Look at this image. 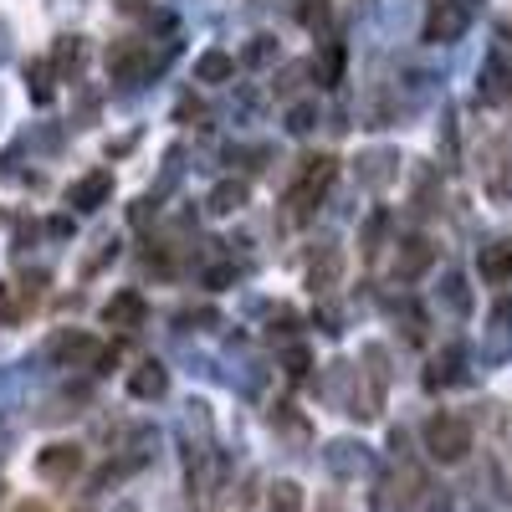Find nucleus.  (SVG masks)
<instances>
[{
    "label": "nucleus",
    "instance_id": "obj_20",
    "mask_svg": "<svg viewBox=\"0 0 512 512\" xmlns=\"http://www.w3.org/2000/svg\"><path fill=\"white\" fill-rule=\"evenodd\" d=\"M31 303H36V292H31V287L0 282V323H6V328H16V323L31 313Z\"/></svg>",
    "mask_w": 512,
    "mask_h": 512
},
{
    "label": "nucleus",
    "instance_id": "obj_35",
    "mask_svg": "<svg viewBox=\"0 0 512 512\" xmlns=\"http://www.w3.org/2000/svg\"><path fill=\"white\" fill-rule=\"evenodd\" d=\"M272 425L277 431H292V436H308V425L292 415V405H272Z\"/></svg>",
    "mask_w": 512,
    "mask_h": 512
},
{
    "label": "nucleus",
    "instance_id": "obj_37",
    "mask_svg": "<svg viewBox=\"0 0 512 512\" xmlns=\"http://www.w3.org/2000/svg\"><path fill=\"white\" fill-rule=\"evenodd\" d=\"M267 333H272V338H292V333H297V313H292V308H277L272 323H267Z\"/></svg>",
    "mask_w": 512,
    "mask_h": 512
},
{
    "label": "nucleus",
    "instance_id": "obj_8",
    "mask_svg": "<svg viewBox=\"0 0 512 512\" xmlns=\"http://www.w3.org/2000/svg\"><path fill=\"white\" fill-rule=\"evenodd\" d=\"M400 154L395 149H364L359 159H354V180L364 185V190H390L395 180H400Z\"/></svg>",
    "mask_w": 512,
    "mask_h": 512
},
{
    "label": "nucleus",
    "instance_id": "obj_29",
    "mask_svg": "<svg viewBox=\"0 0 512 512\" xmlns=\"http://www.w3.org/2000/svg\"><path fill=\"white\" fill-rule=\"evenodd\" d=\"M267 512H303V487H297V482H277L267 492Z\"/></svg>",
    "mask_w": 512,
    "mask_h": 512
},
{
    "label": "nucleus",
    "instance_id": "obj_47",
    "mask_svg": "<svg viewBox=\"0 0 512 512\" xmlns=\"http://www.w3.org/2000/svg\"><path fill=\"white\" fill-rule=\"evenodd\" d=\"M118 512H139V507H134V502H118Z\"/></svg>",
    "mask_w": 512,
    "mask_h": 512
},
{
    "label": "nucleus",
    "instance_id": "obj_3",
    "mask_svg": "<svg viewBox=\"0 0 512 512\" xmlns=\"http://www.w3.org/2000/svg\"><path fill=\"white\" fill-rule=\"evenodd\" d=\"M425 451H431L436 461H446V466L466 461V451H472V425H466L461 415H431L425 420Z\"/></svg>",
    "mask_w": 512,
    "mask_h": 512
},
{
    "label": "nucleus",
    "instance_id": "obj_18",
    "mask_svg": "<svg viewBox=\"0 0 512 512\" xmlns=\"http://www.w3.org/2000/svg\"><path fill=\"white\" fill-rule=\"evenodd\" d=\"M477 272H482V282H507V277H512V241H492V246H482Z\"/></svg>",
    "mask_w": 512,
    "mask_h": 512
},
{
    "label": "nucleus",
    "instance_id": "obj_13",
    "mask_svg": "<svg viewBox=\"0 0 512 512\" xmlns=\"http://www.w3.org/2000/svg\"><path fill=\"white\" fill-rule=\"evenodd\" d=\"M431 262H436V246H431V236H405L400 241V251H395V277H420V272H431Z\"/></svg>",
    "mask_w": 512,
    "mask_h": 512
},
{
    "label": "nucleus",
    "instance_id": "obj_16",
    "mask_svg": "<svg viewBox=\"0 0 512 512\" xmlns=\"http://www.w3.org/2000/svg\"><path fill=\"white\" fill-rule=\"evenodd\" d=\"M231 77H236V57H231V52L210 47V52L195 57V82H210V88H221V82H231Z\"/></svg>",
    "mask_w": 512,
    "mask_h": 512
},
{
    "label": "nucleus",
    "instance_id": "obj_11",
    "mask_svg": "<svg viewBox=\"0 0 512 512\" xmlns=\"http://www.w3.org/2000/svg\"><path fill=\"white\" fill-rule=\"evenodd\" d=\"M144 318H149V303H144L139 292H113L108 303H103V323H108V328L139 333V328H144Z\"/></svg>",
    "mask_w": 512,
    "mask_h": 512
},
{
    "label": "nucleus",
    "instance_id": "obj_38",
    "mask_svg": "<svg viewBox=\"0 0 512 512\" xmlns=\"http://www.w3.org/2000/svg\"><path fill=\"white\" fill-rule=\"evenodd\" d=\"M282 369H287L292 379H303V374L313 369V359H308V349H287V354H282Z\"/></svg>",
    "mask_w": 512,
    "mask_h": 512
},
{
    "label": "nucleus",
    "instance_id": "obj_4",
    "mask_svg": "<svg viewBox=\"0 0 512 512\" xmlns=\"http://www.w3.org/2000/svg\"><path fill=\"white\" fill-rule=\"evenodd\" d=\"M420 492H425L420 466H400V472L379 477V487H374V507H379V512H410V507L420 502Z\"/></svg>",
    "mask_w": 512,
    "mask_h": 512
},
{
    "label": "nucleus",
    "instance_id": "obj_27",
    "mask_svg": "<svg viewBox=\"0 0 512 512\" xmlns=\"http://www.w3.org/2000/svg\"><path fill=\"white\" fill-rule=\"evenodd\" d=\"M436 297H441V303H446L456 318H466V313H472V292H466V277H461V272H446Z\"/></svg>",
    "mask_w": 512,
    "mask_h": 512
},
{
    "label": "nucleus",
    "instance_id": "obj_36",
    "mask_svg": "<svg viewBox=\"0 0 512 512\" xmlns=\"http://www.w3.org/2000/svg\"><path fill=\"white\" fill-rule=\"evenodd\" d=\"M72 123H77V128H93V123H98V93H82V98H77Z\"/></svg>",
    "mask_w": 512,
    "mask_h": 512
},
{
    "label": "nucleus",
    "instance_id": "obj_41",
    "mask_svg": "<svg viewBox=\"0 0 512 512\" xmlns=\"http://www.w3.org/2000/svg\"><path fill=\"white\" fill-rule=\"evenodd\" d=\"M256 108H262V98H256V93H241V98L231 103V118H256Z\"/></svg>",
    "mask_w": 512,
    "mask_h": 512
},
{
    "label": "nucleus",
    "instance_id": "obj_19",
    "mask_svg": "<svg viewBox=\"0 0 512 512\" xmlns=\"http://www.w3.org/2000/svg\"><path fill=\"white\" fill-rule=\"evenodd\" d=\"M246 195H251L246 180H221L216 190L205 195V210H210V216H236V210L246 205Z\"/></svg>",
    "mask_w": 512,
    "mask_h": 512
},
{
    "label": "nucleus",
    "instance_id": "obj_7",
    "mask_svg": "<svg viewBox=\"0 0 512 512\" xmlns=\"http://www.w3.org/2000/svg\"><path fill=\"white\" fill-rule=\"evenodd\" d=\"M323 466H328L338 482H354V477H369L374 472V451L364 441H328L323 446Z\"/></svg>",
    "mask_w": 512,
    "mask_h": 512
},
{
    "label": "nucleus",
    "instance_id": "obj_45",
    "mask_svg": "<svg viewBox=\"0 0 512 512\" xmlns=\"http://www.w3.org/2000/svg\"><path fill=\"white\" fill-rule=\"evenodd\" d=\"M16 512H47V507H41V502H21Z\"/></svg>",
    "mask_w": 512,
    "mask_h": 512
},
{
    "label": "nucleus",
    "instance_id": "obj_1",
    "mask_svg": "<svg viewBox=\"0 0 512 512\" xmlns=\"http://www.w3.org/2000/svg\"><path fill=\"white\" fill-rule=\"evenodd\" d=\"M159 67H164V57H154L149 41L123 36V41H113V47H108V77L123 82V88H139V82H149Z\"/></svg>",
    "mask_w": 512,
    "mask_h": 512
},
{
    "label": "nucleus",
    "instance_id": "obj_40",
    "mask_svg": "<svg viewBox=\"0 0 512 512\" xmlns=\"http://www.w3.org/2000/svg\"><path fill=\"white\" fill-rule=\"evenodd\" d=\"M11 52H16V31H11V21L0 16V67L11 62Z\"/></svg>",
    "mask_w": 512,
    "mask_h": 512
},
{
    "label": "nucleus",
    "instance_id": "obj_14",
    "mask_svg": "<svg viewBox=\"0 0 512 512\" xmlns=\"http://www.w3.org/2000/svg\"><path fill=\"white\" fill-rule=\"evenodd\" d=\"M128 395L134 400H164L169 395V369L159 359H144L134 374H128Z\"/></svg>",
    "mask_w": 512,
    "mask_h": 512
},
{
    "label": "nucleus",
    "instance_id": "obj_12",
    "mask_svg": "<svg viewBox=\"0 0 512 512\" xmlns=\"http://www.w3.org/2000/svg\"><path fill=\"white\" fill-rule=\"evenodd\" d=\"M338 277H344V251H338L333 241H323L308 256V287L313 292H328V287H338Z\"/></svg>",
    "mask_w": 512,
    "mask_h": 512
},
{
    "label": "nucleus",
    "instance_id": "obj_39",
    "mask_svg": "<svg viewBox=\"0 0 512 512\" xmlns=\"http://www.w3.org/2000/svg\"><path fill=\"white\" fill-rule=\"evenodd\" d=\"M21 369H26V364H11V369H0V405H6V400H11V390L21 384Z\"/></svg>",
    "mask_w": 512,
    "mask_h": 512
},
{
    "label": "nucleus",
    "instance_id": "obj_24",
    "mask_svg": "<svg viewBox=\"0 0 512 512\" xmlns=\"http://www.w3.org/2000/svg\"><path fill=\"white\" fill-rule=\"evenodd\" d=\"M507 98H512V72L492 57L482 67V103H507Z\"/></svg>",
    "mask_w": 512,
    "mask_h": 512
},
{
    "label": "nucleus",
    "instance_id": "obj_10",
    "mask_svg": "<svg viewBox=\"0 0 512 512\" xmlns=\"http://www.w3.org/2000/svg\"><path fill=\"white\" fill-rule=\"evenodd\" d=\"M82 472V446H67V441H57V446H47V451H41L36 456V477L41 482H72Z\"/></svg>",
    "mask_w": 512,
    "mask_h": 512
},
{
    "label": "nucleus",
    "instance_id": "obj_44",
    "mask_svg": "<svg viewBox=\"0 0 512 512\" xmlns=\"http://www.w3.org/2000/svg\"><path fill=\"white\" fill-rule=\"evenodd\" d=\"M497 323H512V297H507V303L497 308Z\"/></svg>",
    "mask_w": 512,
    "mask_h": 512
},
{
    "label": "nucleus",
    "instance_id": "obj_26",
    "mask_svg": "<svg viewBox=\"0 0 512 512\" xmlns=\"http://www.w3.org/2000/svg\"><path fill=\"white\" fill-rule=\"evenodd\" d=\"M456 379H461V349L436 354L431 369H425V384H431V390H446V384H456Z\"/></svg>",
    "mask_w": 512,
    "mask_h": 512
},
{
    "label": "nucleus",
    "instance_id": "obj_22",
    "mask_svg": "<svg viewBox=\"0 0 512 512\" xmlns=\"http://www.w3.org/2000/svg\"><path fill=\"white\" fill-rule=\"evenodd\" d=\"M384 241H390V210H369V221L359 226V251L374 262V256L384 251Z\"/></svg>",
    "mask_w": 512,
    "mask_h": 512
},
{
    "label": "nucleus",
    "instance_id": "obj_31",
    "mask_svg": "<svg viewBox=\"0 0 512 512\" xmlns=\"http://www.w3.org/2000/svg\"><path fill=\"white\" fill-rule=\"evenodd\" d=\"M200 282H205L210 292H226V287H236V262H210V267L200 272Z\"/></svg>",
    "mask_w": 512,
    "mask_h": 512
},
{
    "label": "nucleus",
    "instance_id": "obj_21",
    "mask_svg": "<svg viewBox=\"0 0 512 512\" xmlns=\"http://www.w3.org/2000/svg\"><path fill=\"white\" fill-rule=\"evenodd\" d=\"M344 62H349L344 41H323V57L313 62V72H318V88H338V82H344Z\"/></svg>",
    "mask_w": 512,
    "mask_h": 512
},
{
    "label": "nucleus",
    "instance_id": "obj_28",
    "mask_svg": "<svg viewBox=\"0 0 512 512\" xmlns=\"http://www.w3.org/2000/svg\"><path fill=\"white\" fill-rule=\"evenodd\" d=\"M82 400H88V395H82V390H77V395H57V400H47V405L36 410V420H41V425H57V420L77 415V405H82Z\"/></svg>",
    "mask_w": 512,
    "mask_h": 512
},
{
    "label": "nucleus",
    "instance_id": "obj_6",
    "mask_svg": "<svg viewBox=\"0 0 512 512\" xmlns=\"http://www.w3.org/2000/svg\"><path fill=\"white\" fill-rule=\"evenodd\" d=\"M333 154H313V159H303V180L292 185V195H287V205L297 210V216H303V210H313L318 205V195L333 185Z\"/></svg>",
    "mask_w": 512,
    "mask_h": 512
},
{
    "label": "nucleus",
    "instance_id": "obj_2",
    "mask_svg": "<svg viewBox=\"0 0 512 512\" xmlns=\"http://www.w3.org/2000/svg\"><path fill=\"white\" fill-rule=\"evenodd\" d=\"M47 359H57L62 369H98V374H108L113 364H118V354L113 349H103L98 338H88V333H57L52 344H47Z\"/></svg>",
    "mask_w": 512,
    "mask_h": 512
},
{
    "label": "nucleus",
    "instance_id": "obj_25",
    "mask_svg": "<svg viewBox=\"0 0 512 512\" xmlns=\"http://www.w3.org/2000/svg\"><path fill=\"white\" fill-rule=\"evenodd\" d=\"M82 62H88V47H82V36H62V41H57V57H52L57 77H77Z\"/></svg>",
    "mask_w": 512,
    "mask_h": 512
},
{
    "label": "nucleus",
    "instance_id": "obj_46",
    "mask_svg": "<svg viewBox=\"0 0 512 512\" xmlns=\"http://www.w3.org/2000/svg\"><path fill=\"white\" fill-rule=\"evenodd\" d=\"M6 446H11V431H0V456H6Z\"/></svg>",
    "mask_w": 512,
    "mask_h": 512
},
{
    "label": "nucleus",
    "instance_id": "obj_5",
    "mask_svg": "<svg viewBox=\"0 0 512 512\" xmlns=\"http://www.w3.org/2000/svg\"><path fill=\"white\" fill-rule=\"evenodd\" d=\"M472 0H436V11L425 16V41H436V47H446V41H461L466 26H472Z\"/></svg>",
    "mask_w": 512,
    "mask_h": 512
},
{
    "label": "nucleus",
    "instance_id": "obj_42",
    "mask_svg": "<svg viewBox=\"0 0 512 512\" xmlns=\"http://www.w3.org/2000/svg\"><path fill=\"white\" fill-rule=\"evenodd\" d=\"M154 210H159V205H154V195H144V200L134 205V226H144V221L154 216Z\"/></svg>",
    "mask_w": 512,
    "mask_h": 512
},
{
    "label": "nucleus",
    "instance_id": "obj_23",
    "mask_svg": "<svg viewBox=\"0 0 512 512\" xmlns=\"http://www.w3.org/2000/svg\"><path fill=\"white\" fill-rule=\"evenodd\" d=\"M272 62H282V41L277 36H251L246 47H241V67H272Z\"/></svg>",
    "mask_w": 512,
    "mask_h": 512
},
{
    "label": "nucleus",
    "instance_id": "obj_32",
    "mask_svg": "<svg viewBox=\"0 0 512 512\" xmlns=\"http://www.w3.org/2000/svg\"><path fill=\"white\" fill-rule=\"evenodd\" d=\"M26 144L41 149V154H57L62 149V128L57 123H41V128H31V134H26Z\"/></svg>",
    "mask_w": 512,
    "mask_h": 512
},
{
    "label": "nucleus",
    "instance_id": "obj_15",
    "mask_svg": "<svg viewBox=\"0 0 512 512\" xmlns=\"http://www.w3.org/2000/svg\"><path fill=\"white\" fill-rule=\"evenodd\" d=\"M318 123H323V108H318V98H292V103H287V113H282V128H287L292 139H308Z\"/></svg>",
    "mask_w": 512,
    "mask_h": 512
},
{
    "label": "nucleus",
    "instance_id": "obj_34",
    "mask_svg": "<svg viewBox=\"0 0 512 512\" xmlns=\"http://www.w3.org/2000/svg\"><path fill=\"white\" fill-rule=\"evenodd\" d=\"M308 72H313L308 62H292V67H287V72L277 77V93H282V98H292V93H297V88H303V82H308Z\"/></svg>",
    "mask_w": 512,
    "mask_h": 512
},
{
    "label": "nucleus",
    "instance_id": "obj_9",
    "mask_svg": "<svg viewBox=\"0 0 512 512\" xmlns=\"http://www.w3.org/2000/svg\"><path fill=\"white\" fill-rule=\"evenodd\" d=\"M113 195V169H93V175H82L67 185V205L82 210V216H93V210H103Z\"/></svg>",
    "mask_w": 512,
    "mask_h": 512
},
{
    "label": "nucleus",
    "instance_id": "obj_43",
    "mask_svg": "<svg viewBox=\"0 0 512 512\" xmlns=\"http://www.w3.org/2000/svg\"><path fill=\"white\" fill-rule=\"evenodd\" d=\"M149 0H118V11H144Z\"/></svg>",
    "mask_w": 512,
    "mask_h": 512
},
{
    "label": "nucleus",
    "instance_id": "obj_30",
    "mask_svg": "<svg viewBox=\"0 0 512 512\" xmlns=\"http://www.w3.org/2000/svg\"><path fill=\"white\" fill-rule=\"evenodd\" d=\"M292 16L303 21L308 31H318V26L328 21V0H292Z\"/></svg>",
    "mask_w": 512,
    "mask_h": 512
},
{
    "label": "nucleus",
    "instance_id": "obj_17",
    "mask_svg": "<svg viewBox=\"0 0 512 512\" xmlns=\"http://www.w3.org/2000/svg\"><path fill=\"white\" fill-rule=\"evenodd\" d=\"M26 93H31L36 108H47V103L57 98V67H52L47 57H36V62L26 67Z\"/></svg>",
    "mask_w": 512,
    "mask_h": 512
},
{
    "label": "nucleus",
    "instance_id": "obj_33",
    "mask_svg": "<svg viewBox=\"0 0 512 512\" xmlns=\"http://www.w3.org/2000/svg\"><path fill=\"white\" fill-rule=\"evenodd\" d=\"M175 323H180V328H195V333H205V328H221V313H216V308H185Z\"/></svg>",
    "mask_w": 512,
    "mask_h": 512
}]
</instances>
